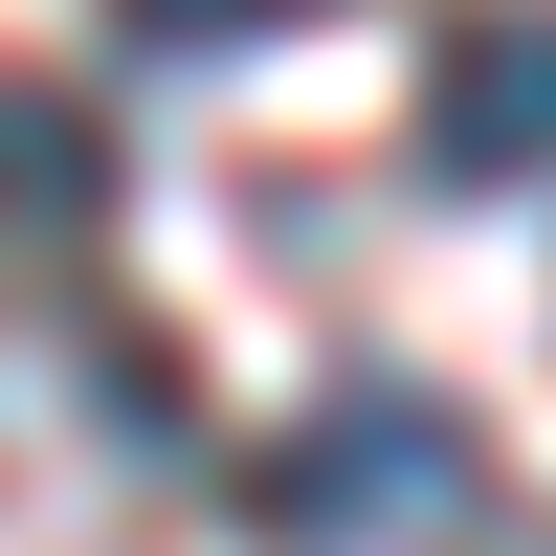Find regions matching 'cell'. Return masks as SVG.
<instances>
[{"instance_id":"cell-1","label":"cell","mask_w":556,"mask_h":556,"mask_svg":"<svg viewBox=\"0 0 556 556\" xmlns=\"http://www.w3.org/2000/svg\"><path fill=\"white\" fill-rule=\"evenodd\" d=\"M245 534L267 556H445L468 534V424L424 379H334L290 445H245Z\"/></svg>"},{"instance_id":"cell-2","label":"cell","mask_w":556,"mask_h":556,"mask_svg":"<svg viewBox=\"0 0 556 556\" xmlns=\"http://www.w3.org/2000/svg\"><path fill=\"white\" fill-rule=\"evenodd\" d=\"M424 178H445V201H513V178H556V0L445 23V67H424Z\"/></svg>"},{"instance_id":"cell-3","label":"cell","mask_w":556,"mask_h":556,"mask_svg":"<svg viewBox=\"0 0 556 556\" xmlns=\"http://www.w3.org/2000/svg\"><path fill=\"white\" fill-rule=\"evenodd\" d=\"M112 201H134V156H112V112H89L67 67H0V245H112Z\"/></svg>"},{"instance_id":"cell-4","label":"cell","mask_w":556,"mask_h":556,"mask_svg":"<svg viewBox=\"0 0 556 556\" xmlns=\"http://www.w3.org/2000/svg\"><path fill=\"white\" fill-rule=\"evenodd\" d=\"M112 23H134V45H201V67H223V45H267V23H312V0H112Z\"/></svg>"},{"instance_id":"cell-5","label":"cell","mask_w":556,"mask_h":556,"mask_svg":"<svg viewBox=\"0 0 556 556\" xmlns=\"http://www.w3.org/2000/svg\"><path fill=\"white\" fill-rule=\"evenodd\" d=\"M490 556H556V513H534V534H490Z\"/></svg>"}]
</instances>
